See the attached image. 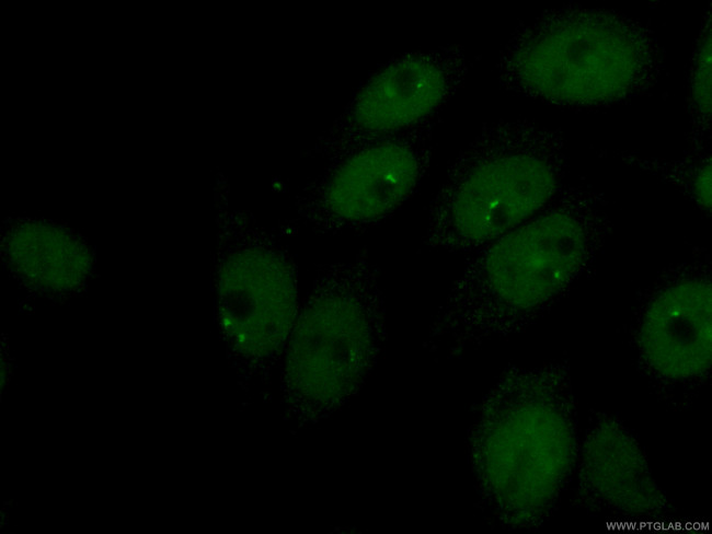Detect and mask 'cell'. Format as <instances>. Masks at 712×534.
Wrapping results in <instances>:
<instances>
[{"instance_id": "8", "label": "cell", "mask_w": 712, "mask_h": 534, "mask_svg": "<svg viewBox=\"0 0 712 534\" xmlns=\"http://www.w3.org/2000/svg\"><path fill=\"white\" fill-rule=\"evenodd\" d=\"M470 68L459 44L393 58L363 84L311 153L331 161L427 121L463 85Z\"/></svg>"}, {"instance_id": "11", "label": "cell", "mask_w": 712, "mask_h": 534, "mask_svg": "<svg viewBox=\"0 0 712 534\" xmlns=\"http://www.w3.org/2000/svg\"><path fill=\"white\" fill-rule=\"evenodd\" d=\"M624 164L641 169L665 181L710 218L712 209V151H686L678 160L645 158L629 151L608 152Z\"/></svg>"}, {"instance_id": "1", "label": "cell", "mask_w": 712, "mask_h": 534, "mask_svg": "<svg viewBox=\"0 0 712 534\" xmlns=\"http://www.w3.org/2000/svg\"><path fill=\"white\" fill-rule=\"evenodd\" d=\"M609 201L584 178L541 212L467 255L423 348L457 359L519 334L589 275L613 232Z\"/></svg>"}, {"instance_id": "5", "label": "cell", "mask_w": 712, "mask_h": 534, "mask_svg": "<svg viewBox=\"0 0 712 534\" xmlns=\"http://www.w3.org/2000/svg\"><path fill=\"white\" fill-rule=\"evenodd\" d=\"M380 270L366 251L319 264L284 353L282 392L291 417L317 423L364 386L386 345Z\"/></svg>"}, {"instance_id": "4", "label": "cell", "mask_w": 712, "mask_h": 534, "mask_svg": "<svg viewBox=\"0 0 712 534\" xmlns=\"http://www.w3.org/2000/svg\"><path fill=\"white\" fill-rule=\"evenodd\" d=\"M569 162L561 129L526 117L483 124L447 165L423 245L464 255L482 248L547 208L566 184Z\"/></svg>"}, {"instance_id": "6", "label": "cell", "mask_w": 712, "mask_h": 534, "mask_svg": "<svg viewBox=\"0 0 712 534\" xmlns=\"http://www.w3.org/2000/svg\"><path fill=\"white\" fill-rule=\"evenodd\" d=\"M627 337L636 370L668 407H689L712 365V265L709 255L669 264L636 295Z\"/></svg>"}, {"instance_id": "7", "label": "cell", "mask_w": 712, "mask_h": 534, "mask_svg": "<svg viewBox=\"0 0 712 534\" xmlns=\"http://www.w3.org/2000/svg\"><path fill=\"white\" fill-rule=\"evenodd\" d=\"M440 120L438 114L331 160L297 196L300 223L317 233L335 235L364 231L393 216L429 172Z\"/></svg>"}, {"instance_id": "3", "label": "cell", "mask_w": 712, "mask_h": 534, "mask_svg": "<svg viewBox=\"0 0 712 534\" xmlns=\"http://www.w3.org/2000/svg\"><path fill=\"white\" fill-rule=\"evenodd\" d=\"M654 32L622 12L564 4L520 22L501 48L507 92L550 105L606 108L653 89L664 70Z\"/></svg>"}, {"instance_id": "2", "label": "cell", "mask_w": 712, "mask_h": 534, "mask_svg": "<svg viewBox=\"0 0 712 534\" xmlns=\"http://www.w3.org/2000/svg\"><path fill=\"white\" fill-rule=\"evenodd\" d=\"M467 451L478 502L508 531L539 530L576 466V404L567 359L508 364L476 406Z\"/></svg>"}, {"instance_id": "10", "label": "cell", "mask_w": 712, "mask_h": 534, "mask_svg": "<svg viewBox=\"0 0 712 534\" xmlns=\"http://www.w3.org/2000/svg\"><path fill=\"white\" fill-rule=\"evenodd\" d=\"M576 503L615 520L667 519L674 507L634 436L616 416L592 417L577 455Z\"/></svg>"}, {"instance_id": "9", "label": "cell", "mask_w": 712, "mask_h": 534, "mask_svg": "<svg viewBox=\"0 0 712 534\" xmlns=\"http://www.w3.org/2000/svg\"><path fill=\"white\" fill-rule=\"evenodd\" d=\"M218 287L227 339L249 375L269 379L299 312L292 257L271 239L250 237L222 258Z\"/></svg>"}, {"instance_id": "12", "label": "cell", "mask_w": 712, "mask_h": 534, "mask_svg": "<svg viewBox=\"0 0 712 534\" xmlns=\"http://www.w3.org/2000/svg\"><path fill=\"white\" fill-rule=\"evenodd\" d=\"M711 9L709 5L702 18L690 59L687 101L690 130L687 136L686 151H702L711 148Z\"/></svg>"}]
</instances>
